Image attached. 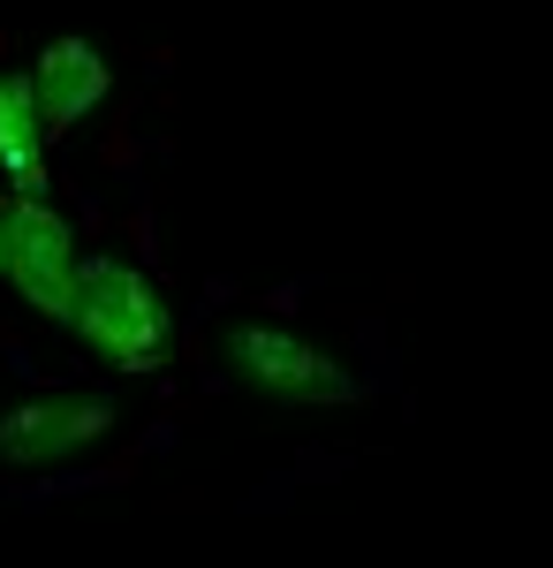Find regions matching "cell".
Instances as JSON below:
<instances>
[{
  "label": "cell",
  "mask_w": 553,
  "mask_h": 568,
  "mask_svg": "<svg viewBox=\"0 0 553 568\" xmlns=\"http://www.w3.org/2000/svg\"><path fill=\"white\" fill-rule=\"evenodd\" d=\"M31 77H39V106H46V130H53V136L77 130L91 106L107 99V84H114L91 39H53L39 61H31Z\"/></svg>",
  "instance_id": "obj_5"
},
{
  "label": "cell",
  "mask_w": 553,
  "mask_h": 568,
  "mask_svg": "<svg viewBox=\"0 0 553 568\" xmlns=\"http://www.w3.org/2000/svg\"><path fill=\"white\" fill-rule=\"evenodd\" d=\"M0 243H8V281H16V296L31 311H46L53 326H69L77 281H84V251H77L69 220L53 213L46 197L8 190V197H0Z\"/></svg>",
  "instance_id": "obj_2"
},
{
  "label": "cell",
  "mask_w": 553,
  "mask_h": 568,
  "mask_svg": "<svg viewBox=\"0 0 553 568\" xmlns=\"http://www.w3.org/2000/svg\"><path fill=\"white\" fill-rule=\"evenodd\" d=\"M228 364H235L243 387L273 394V402H296V409H341V402H356V379L341 372L334 356L311 349L289 326H273V318L228 326Z\"/></svg>",
  "instance_id": "obj_3"
},
{
  "label": "cell",
  "mask_w": 553,
  "mask_h": 568,
  "mask_svg": "<svg viewBox=\"0 0 553 568\" xmlns=\"http://www.w3.org/2000/svg\"><path fill=\"white\" fill-rule=\"evenodd\" d=\"M0 273H8V243H0Z\"/></svg>",
  "instance_id": "obj_7"
},
{
  "label": "cell",
  "mask_w": 553,
  "mask_h": 568,
  "mask_svg": "<svg viewBox=\"0 0 553 568\" xmlns=\"http://www.w3.org/2000/svg\"><path fill=\"white\" fill-rule=\"evenodd\" d=\"M114 433V402L107 394H23L0 409V463L16 470H53L69 455H84Z\"/></svg>",
  "instance_id": "obj_4"
},
{
  "label": "cell",
  "mask_w": 553,
  "mask_h": 568,
  "mask_svg": "<svg viewBox=\"0 0 553 568\" xmlns=\"http://www.w3.org/2000/svg\"><path fill=\"white\" fill-rule=\"evenodd\" d=\"M69 334L99 349L122 372H152L160 349H168V304L160 288L122 258H84V281H77V304H69Z\"/></svg>",
  "instance_id": "obj_1"
},
{
  "label": "cell",
  "mask_w": 553,
  "mask_h": 568,
  "mask_svg": "<svg viewBox=\"0 0 553 568\" xmlns=\"http://www.w3.org/2000/svg\"><path fill=\"white\" fill-rule=\"evenodd\" d=\"M46 106H39V77L31 69H16V77H0V175L8 190H23V197H39L46 190Z\"/></svg>",
  "instance_id": "obj_6"
}]
</instances>
